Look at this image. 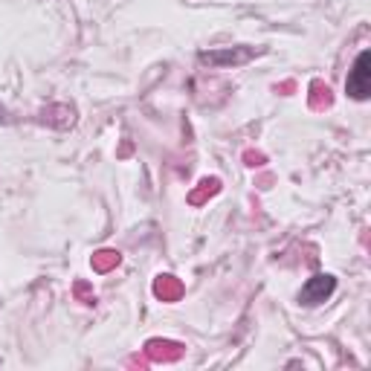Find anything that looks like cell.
<instances>
[{"label":"cell","mask_w":371,"mask_h":371,"mask_svg":"<svg viewBox=\"0 0 371 371\" xmlns=\"http://www.w3.org/2000/svg\"><path fill=\"white\" fill-rule=\"evenodd\" d=\"M6 119H9V111H6L4 105H0V122H6Z\"/></svg>","instance_id":"obj_4"},{"label":"cell","mask_w":371,"mask_h":371,"mask_svg":"<svg viewBox=\"0 0 371 371\" xmlns=\"http://www.w3.org/2000/svg\"><path fill=\"white\" fill-rule=\"evenodd\" d=\"M250 58V49H241V53H201V61H209V64H238V61H246Z\"/></svg>","instance_id":"obj_3"},{"label":"cell","mask_w":371,"mask_h":371,"mask_svg":"<svg viewBox=\"0 0 371 371\" xmlns=\"http://www.w3.org/2000/svg\"><path fill=\"white\" fill-rule=\"evenodd\" d=\"M334 290H337V279L331 273H319V276L305 282V287L299 293V302L302 305H319V302H325Z\"/></svg>","instance_id":"obj_2"},{"label":"cell","mask_w":371,"mask_h":371,"mask_svg":"<svg viewBox=\"0 0 371 371\" xmlns=\"http://www.w3.org/2000/svg\"><path fill=\"white\" fill-rule=\"evenodd\" d=\"M345 93H348L351 99H357V102H365V99L371 96V53L368 49H363V53L357 56L348 79H345Z\"/></svg>","instance_id":"obj_1"}]
</instances>
